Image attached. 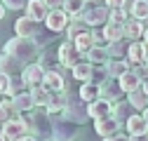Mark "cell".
I'll list each match as a JSON object with an SVG mask.
<instances>
[{"label": "cell", "instance_id": "obj_1", "mask_svg": "<svg viewBox=\"0 0 148 141\" xmlns=\"http://www.w3.org/2000/svg\"><path fill=\"white\" fill-rule=\"evenodd\" d=\"M3 52L5 54H12V57H16L21 64H33L35 61V57H40V47H38V42H35L33 38H19V35H14V38H10L7 42H5V47H3Z\"/></svg>", "mask_w": 148, "mask_h": 141}, {"label": "cell", "instance_id": "obj_2", "mask_svg": "<svg viewBox=\"0 0 148 141\" xmlns=\"http://www.w3.org/2000/svg\"><path fill=\"white\" fill-rule=\"evenodd\" d=\"M24 120H26V125H28V134L31 136L40 139V141L52 139V122L54 120H52V115L45 108H35V111L26 113Z\"/></svg>", "mask_w": 148, "mask_h": 141}, {"label": "cell", "instance_id": "obj_3", "mask_svg": "<svg viewBox=\"0 0 148 141\" xmlns=\"http://www.w3.org/2000/svg\"><path fill=\"white\" fill-rule=\"evenodd\" d=\"M64 118L73 120L75 125H82V122H87L89 118V103L80 99V94H68V101H66V111H64Z\"/></svg>", "mask_w": 148, "mask_h": 141}, {"label": "cell", "instance_id": "obj_4", "mask_svg": "<svg viewBox=\"0 0 148 141\" xmlns=\"http://www.w3.org/2000/svg\"><path fill=\"white\" fill-rule=\"evenodd\" d=\"M26 136H31V134H28V125H26L24 115L0 125V139L3 141H24Z\"/></svg>", "mask_w": 148, "mask_h": 141}, {"label": "cell", "instance_id": "obj_5", "mask_svg": "<svg viewBox=\"0 0 148 141\" xmlns=\"http://www.w3.org/2000/svg\"><path fill=\"white\" fill-rule=\"evenodd\" d=\"M80 19L89 26V28H103L110 21V10L106 5H87Z\"/></svg>", "mask_w": 148, "mask_h": 141}, {"label": "cell", "instance_id": "obj_6", "mask_svg": "<svg viewBox=\"0 0 148 141\" xmlns=\"http://www.w3.org/2000/svg\"><path fill=\"white\" fill-rule=\"evenodd\" d=\"M78 127H80V125H75L73 120L59 115L57 120L52 122V141H75Z\"/></svg>", "mask_w": 148, "mask_h": 141}, {"label": "cell", "instance_id": "obj_7", "mask_svg": "<svg viewBox=\"0 0 148 141\" xmlns=\"http://www.w3.org/2000/svg\"><path fill=\"white\" fill-rule=\"evenodd\" d=\"M57 54H59V64H61L64 68H75L80 61H85L73 40H64V42L59 45V49H57Z\"/></svg>", "mask_w": 148, "mask_h": 141}, {"label": "cell", "instance_id": "obj_8", "mask_svg": "<svg viewBox=\"0 0 148 141\" xmlns=\"http://www.w3.org/2000/svg\"><path fill=\"white\" fill-rule=\"evenodd\" d=\"M45 26H47V31L49 33H64L68 26H71V16L64 12V10H49V14H47V19H45Z\"/></svg>", "mask_w": 148, "mask_h": 141}, {"label": "cell", "instance_id": "obj_9", "mask_svg": "<svg viewBox=\"0 0 148 141\" xmlns=\"http://www.w3.org/2000/svg\"><path fill=\"white\" fill-rule=\"evenodd\" d=\"M45 73H47V70H45L38 61H33V64H28V66L24 68L21 78H24V82H26L28 90H33V87H42V82H45Z\"/></svg>", "mask_w": 148, "mask_h": 141}, {"label": "cell", "instance_id": "obj_10", "mask_svg": "<svg viewBox=\"0 0 148 141\" xmlns=\"http://www.w3.org/2000/svg\"><path fill=\"white\" fill-rule=\"evenodd\" d=\"M99 97H101V99H106V101H110V103H118V101H122V97H127V94L122 92L120 80L108 78V80L99 87Z\"/></svg>", "mask_w": 148, "mask_h": 141}, {"label": "cell", "instance_id": "obj_11", "mask_svg": "<svg viewBox=\"0 0 148 141\" xmlns=\"http://www.w3.org/2000/svg\"><path fill=\"white\" fill-rule=\"evenodd\" d=\"M14 33L19 35V38H35V35L40 33V24L24 14V16H19V19L14 21Z\"/></svg>", "mask_w": 148, "mask_h": 141}, {"label": "cell", "instance_id": "obj_12", "mask_svg": "<svg viewBox=\"0 0 148 141\" xmlns=\"http://www.w3.org/2000/svg\"><path fill=\"white\" fill-rule=\"evenodd\" d=\"M118 129H120V120H118V118H113V115L101 118V120H94V132H97L99 136H103V139L120 134Z\"/></svg>", "mask_w": 148, "mask_h": 141}, {"label": "cell", "instance_id": "obj_13", "mask_svg": "<svg viewBox=\"0 0 148 141\" xmlns=\"http://www.w3.org/2000/svg\"><path fill=\"white\" fill-rule=\"evenodd\" d=\"M24 68H26V64H21L16 57L5 54V52L0 54V73H5V75H21Z\"/></svg>", "mask_w": 148, "mask_h": 141}, {"label": "cell", "instance_id": "obj_14", "mask_svg": "<svg viewBox=\"0 0 148 141\" xmlns=\"http://www.w3.org/2000/svg\"><path fill=\"white\" fill-rule=\"evenodd\" d=\"M64 68V66H61ZM47 70V73H45V82H42V87H45V90L47 92H64L66 90V80H64V70Z\"/></svg>", "mask_w": 148, "mask_h": 141}, {"label": "cell", "instance_id": "obj_15", "mask_svg": "<svg viewBox=\"0 0 148 141\" xmlns=\"http://www.w3.org/2000/svg\"><path fill=\"white\" fill-rule=\"evenodd\" d=\"M146 21H139V19H129L125 24V38L129 42H141L143 35H146Z\"/></svg>", "mask_w": 148, "mask_h": 141}, {"label": "cell", "instance_id": "obj_16", "mask_svg": "<svg viewBox=\"0 0 148 141\" xmlns=\"http://www.w3.org/2000/svg\"><path fill=\"white\" fill-rule=\"evenodd\" d=\"M47 14H49V7L45 0H28V5H26V16H31L33 21H38L42 24L47 19Z\"/></svg>", "mask_w": 148, "mask_h": 141}, {"label": "cell", "instance_id": "obj_17", "mask_svg": "<svg viewBox=\"0 0 148 141\" xmlns=\"http://www.w3.org/2000/svg\"><path fill=\"white\" fill-rule=\"evenodd\" d=\"M125 127H127L129 136H146L148 134V122H146L143 113H134L132 118L125 122Z\"/></svg>", "mask_w": 148, "mask_h": 141}, {"label": "cell", "instance_id": "obj_18", "mask_svg": "<svg viewBox=\"0 0 148 141\" xmlns=\"http://www.w3.org/2000/svg\"><path fill=\"white\" fill-rule=\"evenodd\" d=\"M12 106H14V111L19 115H26V113L35 111V103H33V97H31L28 90L21 92V94H16V97H12Z\"/></svg>", "mask_w": 148, "mask_h": 141}, {"label": "cell", "instance_id": "obj_19", "mask_svg": "<svg viewBox=\"0 0 148 141\" xmlns=\"http://www.w3.org/2000/svg\"><path fill=\"white\" fill-rule=\"evenodd\" d=\"M127 101L132 103V108H134V111L143 113V111L148 108V92L143 90V85H139L134 92H129V94H127Z\"/></svg>", "mask_w": 148, "mask_h": 141}, {"label": "cell", "instance_id": "obj_20", "mask_svg": "<svg viewBox=\"0 0 148 141\" xmlns=\"http://www.w3.org/2000/svg\"><path fill=\"white\" fill-rule=\"evenodd\" d=\"M113 115V103L106 101V99H97L94 103H89V118L92 120H101V118H108Z\"/></svg>", "mask_w": 148, "mask_h": 141}, {"label": "cell", "instance_id": "obj_21", "mask_svg": "<svg viewBox=\"0 0 148 141\" xmlns=\"http://www.w3.org/2000/svg\"><path fill=\"white\" fill-rule=\"evenodd\" d=\"M66 101H68V94L66 92H54L52 97H49V103H47V113L49 115H64V111H66Z\"/></svg>", "mask_w": 148, "mask_h": 141}, {"label": "cell", "instance_id": "obj_22", "mask_svg": "<svg viewBox=\"0 0 148 141\" xmlns=\"http://www.w3.org/2000/svg\"><path fill=\"white\" fill-rule=\"evenodd\" d=\"M127 61H129V66H139V64L146 61V45H143V40L141 42H129Z\"/></svg>", "mask_w": 148, "mask_h": 141}, {"label": "cell", "instance_id": "obj_23", "mask_svg": "<svg viewBox=\"0 0 148 141\" xmlns=\"http://www.w3.org/2000/svg\"><path fill=\"white\" fill-rule=\"evenodd\" d=\"M85 61H89L92 66H106V64L110 61L108 49H106V47H92L87 54H85Z\"/></svg>", "mask_w": 148, "mask_h": 141}, {"label": "cell", "instance_id": "obj_24", "mask_svg": "<svg viewBox=\"0 0 148 141\" xmlns=\"http://www.w3.org/2000/svg\"><path fill=\"white\" fill-rule=\"evenodd\" d=\"M85 7H87L85 0H64V12L71 16V21H78L85 12Z\"/></svg>", "mask_w": 148, "mask_h": 141}, {"label": "cell", "instance_id": "obj_25", "mask_svg": "<svg viewBox=\"0 0 148 141\" xmlns=\"http://www.w3.org/2000/svg\"><path fill=\"white\" fill-rule=\"evenodd\" d=\"M103 33H106V40H108V45H110V42H118V40H125V24L108 21V24L103 26Z\"/></svg>", "mask_w": 148, "mask_h": 141}, {"label": "cell", "instance_id": "obj_26", "mask_svg": "<svg viewBox=\"0 0 148 141\" xmlns=\"http://www.w3.org/2000/svg\"><path fill=\"white\" fill-rule=\"evenodd\" d=\"M106 66H108V73H110V78H115V80H120V78L127 73V70L132 68L127 59H110Z\"/></svg>", "mask_w": 148, "mask_h": 141}, {"label": "cell", "instance_id": "obj_27", "mask_svg": "<svg viewBox=\"0 0 148 141\" xmlns=\"http://www.w3.org/2000/svg\"><path fill=\"white\" fill-rule=\"evenodd\" d=\"M108 57L110 59H127V49H129V40H118V42H110L108 47Z\"/></svg>", "mask_w": 148, "mask_h": 141}, {"label": "cell", "instance_id": "obj_28", "mask_svg": "<svg viewBox=\"0 0 148 141\" xmlns=\"http://www.w3.org/2000/svg\"><path fill=\"white\" fill-rule=\"evenodd\" d=\"M132 115H134V108H132V103H129V101H118V103H113V118H118L120 122H127Z\"/></svg>", "mask_w": 148, "mask_h": 141}, {"label": "cell", "instance_id": "obj_29", "mask_svg": "<svg viewBox=\"0 0 148 141\" xmlns=\"http://www.w3.org/2000/svg\"><path fill=\"white\" fill-rule=\"evenodd\" d=\"M73 42H75L78 52H80V54H82V59H85V54H87V52H89L92 47H94V38H92V28H89V31H85V33H80V35H78V38L73 40Z\"/></svg>", "mask_w": 148, "mask_h": 141}, {"label": "cell", "instance_id": "obj_30", "mask_svg": "<svg viewBox=\"0 0 148 141\" xmlns=\"http://www.w3.org/2000/svg\"><path fill=\"white\" fill-rule=\"evenodd\" d=\"M139 85H143V82H141V80L136 78V73H134L132 68H129L127 73H125V75L120 78V87H122V92H125V94H129V92H134V90H136Z\"/></svg>", "mask_w": 148, "mask_h": 141}, {"label": "cell", "instance_id": "obj_31", "mask_svg": "<svg viewBox=\"0 0 148 141\" xmlns=\"http://www.w3.org/2000/svg\"><path fill=\"white\" fill-rule=\"evenodd\" d=\"M129 16L139 19V21H146L148 19V0H134L129 5Z\"/></svg>", "mask_w": 148, "mask_h": 141}, {"label": "cell", "instance_id": "obj_32", "mask_svg": "<svg viewBox=\"0 0 148 141\" xmlns=\"http://www.w3.org/2000/svg\"><path fill=\"white\" fill-rule=\"evenodd\" d=\"M38 64H40L45 70H59V68H61V64H59V54H57V52H54V54H49V52H40Z\"/></svg>", "mask_w": 148, "mask_h": 141}, {"label": "cell", "instance_id": "obj_33", "mask_svg": "<svg viewBox=\"0 0 148 141\" xmlns=\"http://www.w3.org/2000/svg\"><path fill=\"white\" fill-rule=\"evenodd\" d=\"M31 97H33V103H35V108H47V103H49V97L52 92H47L45 87H33V90H28Z\"/></svg>", "mask_w": 148, "mask_h": 141}, {"label": "cell", "instance_id": "obj_34", "mask_svg": "<svg viewBox=\"0 0 148 141\" xmlns=\"http://www.w3.org/2000/svg\"><path fill=\"white\" fill-rule=\"evenodd\" d=\"M78 94H80V99L87 101V103H94L97 99H101V97H99V87H97V85H92V82H82Z\"/></svg>", "mask_w": 148, "mask_h": 141}, {"label": "cell", "instance_id": "obj_35", "mask_svg": "<svg viewBox=\"0 0 148 141\" xmlns=\"http://www.w3.org/2000/svg\"><path fill=\"white\" fill-rule=\"evenodd\" d=\"M92 68H94V66H92L89 61H80V64H78L75 68H71V70H73V78H75L78 82H89Z\"/></svg>", "mask_w": 148, "mask_h": 141}, {"label": "cell", "instance_id": "obj_36", "mask_svg": "<svg viewBox=\"0 0 148 141\" xmlns=\"http://www.w3.org/2000/svg\"><path fill=\"white\" fill-rule=\"evenodd\" d=\"M108 78H110L108 66H94V68H92V75H89V82H92V85H97V87H101Z\"/></svg>", "mask_w": 148, "mask_h": 141}, {"label": "cell", "instance_id": "obj_37", "mask_svg": "<svg viewBox=\"0 0 148 141\" xmlns=\"http://www.w3.org/2000/svg\"><path fill=\"white\" fill-rule=\"evenodd\" d=\"M26 90H28V87H26V82H24L21 75H10V90H7L10 99L16 97V94H21V92H26Z\"/></svg>", "mask_w": 148, "mask_h": 141}, {"label": "cell", "instance_id": "obj_38", "mask_svg": "<svg viewBox=\"0 0 148 141\" xmlns=\"http://www.w3.org/2000/svg\"><path fill=\"white\" fill-rule=\"evenodd\" d=\"M85 31H89V26L82 21V19H78V21H71V26L66 28V40H75L80 33H85Z\"/></svg>", "mask_w": 148, "mask_h": 141}, {"label": "cell", "instance_id": "obj_39", "mask_svg": "<svg viewBox=\"0 0 148 141\" xmlns=\"http://www.w3.org/2000/svg\"><path fill=\"white\" fill-rule=\"evenodd\" d=\"M132 16H129V7H120V10H110V21H115V24H127Z\"/></svg>", "mask_w": 148, "mask_h": 141}, {"label": "cell", "instance_id": "obj_40", "mask_svg": "<svg viewBox=\"0 0 148 141\" xmlns=\"http://www.w3.org/2000/svg\"><path fill=\"white\" fill-rule=\"evenodd\" d=\"M92 38H94V47H108L103 28H92Z\"/></svg>", "mask_w": 148, "mask_h": 141}, {"label": "cell", "instance_id": "obj_41", "mask_svg": "<svg viewBox=\"0 0 148 141\" xmlns=\"http://www.w3.org/2000/svg\"><path fill=\"white\" fill-rule=\"evenodd\" d=\"M33 40H35V42H38V47L42 49V47H45L47 42H52V40H54V33H49V31H47V33H45V31H40V33H38V35H35V38H33Z\"/></svg>", "mask_w": 148, "mask_h": 141}, {"label": "cell", "instance_id": "obj_42", "mask_svg": "<svg viewBox=\"0 0 148 141\" xmlns=\"http://www.w3.org/2000/svg\"><path fill=\"white\" fill-rule=\"evenodd\" d=\"M7 10H26V5H28V0H0Z\"/></svg>", "mask_w": 148, "mask_h": 141}, {"label": "cell", "instance_id": "obj_43", "mask_svg": "<svg viewBox=\"0 0 148 141\" xmlns=\"http://www.w3.org/2000/svg\"><path fill=\"white\" fill-rule=\"evenodd\" d=\"M132 70L136 73V78L141 82H148V66L146 64H139V66H132Z\"/></svg>", "mask_w": 148, "mask_h": 141}, {"label": "cell", "instance_id": "obj_44", "mask_svg": "<svg viewBox=\"0 0 148 141\" xmlns=\"http://www.w3.org/2000/svg\"><path fill=\"white\" fill-rule=\"evenodd\" d=\"M7 90H10V75L0 73V94H5V97H7Z\"/></svg>", "mask_w": 148, "mask_h": 141}, {"label": "cell", "instance_id": "obj_45", "mask_svg": "<svg viewBox=\"0 0 148 141\" xmlns=\"http://www.w3.org/2000/svg\"><path fill=\"white\" fill-rule=\"evenodd\" d=\"M125 3L127 0H103V5L108 10H120V7H125Z\"/></svg>", "mask_w": 148, "mask_h": 141}, {"label": "cell", "instance_id": "obj_46", "mask_svg": "<svg viewBox=\"0 0 148 141\" xmlns=\"http://www.w3.org/2000/svg\"><path fill=\"white\" fill-rule=\"evenodd\" d=\"M49 10H64V0H45Z\"/></svg>", "mask_w": 148, "mask_h": 141}, {"label": "cell", "instance_id": "obj_47", "mask_svg": "<svg viewBox=\"0 0 148 141\" xmlns=\"http://www.w3.org/2000/svg\"><path fill=\"white\" fill-rule=\"evenodd\" d=\"M103 141H129V136H125V134H115V136H108V139H103Z\"/></svg>", "mask_w": 148, "mask_h": 141}, {"label": "cell", "instance_id": "obj_48", "mask_svg": "<svg viewBox=\"0 0 148 141\" xmlns=\"http://www.w3.org/2000/svg\"><path fill=\"white\" fill-rule=\"evenodd\" d=\"M5 12H7V7H5L3 3H0V19H3V16H5Z\"/></svg>", "mask_w": 148, "mask_h": 141}, {"label": "cell", "instance_id": "obj_49", "mask_svg": "<svg viewBox=\"0 0 148 141\" xmlns=\"http://www.w3.org/2000/svg\"><path fill=\"white\" fill-rule=\"evenodd\" d=\"M129 141H146V136H129Z\"/></svg>", "mask_w": 148, "mask_h": 141}, {"label": "cell", "instance_id": "obj_50", "mask_svg": "<svg viewBox=\"0 0 148 141\" xmlns=\"http://www.w3.org/2000/svg\"><path fill=\"white\" fill-rule=\"evenodd\" d=\"M87 5H99V0H85Z\"/></svg>", "mask_w": 148, "mask_h": 141}, {"label": "cell", "instance_id": "obj_51", "mask_svg": "<svg viewBox=\"0 0 148 141\" xmlns=\"http://www.w3.org/2000/svg\"><path fill=\"white\" fill-rule=\"evenodd\" d=\"M143 45H146V42H143ZM143 64L148 66V45H146V61H143Z\"/></svg>", "mask_w": 148, "mask_h": 141}, {"label": "cell", "instance_id": "obj_52", "mask_svg": "<svg viewBox=\"0 0 148 141\" xmlns=\"http://www.w3.org/2000/svg\"><path fill=\"white\" fill-rule=\"evenodd\" d=\"M24 141H40V139H35V136H26Z\"/></svg>", "mask_w": 148, "mask_h": 141}, {"label": "cell", "instance_id": "obj_53", "mask_svg": "<svg viewBox=\"0 0 148 141\" xmlns=\"http://www.w3.org/2000/svg\"><path fill=\"white\" fill-rule=\"evenodd\" d=\"M143 42L148 45V28H146V35H143Z\"/></svg>", "mask_w": 148, "mask_h": 141}, {"label": "cell", "instance_id": "obj_54", "mask_svg": "<svg viewBox=\"0 0 148 141\" xmlns=\"http://www.w3.org/2000/svg\"><path fill=\"white\" fill-rule=\"evenodd\" d=\"M143 118H146V122H148V108H146V111H143Z\"/></svg>", "mask_w": 148, "mask_h": 141}, {"label": "cell", "instance_id": "obj_55", "mask_svg": "<svg viewBox=\"0 0 148 141\" xmlns=\"http://www.w3.org/2000/svg\"><path fill=\"white\" fill-rule=\"evenodd\" d=\"M143 90H146V92H148V82H143Z\"/></svg>", "mask_w": 148, "mask_h": 141}, {"label": "cell", "instance_id": "obj_56", "mask_svg": "<svg viewBox=\"0 0 148 141\" xmlns=\"http://www.w3.org/2000/svg\"><path fill=\"white\" fill-rule=\"evenodd\" d=\"M146 26H148V19H146Z\"/></svg>", "mask_w": 148, "mask_h": 141}, {"label": "cell", "instance_id": "obj_57", "mask_svg": "<svg viewBox=\"0 0 148 141\" xmlns=\"http://www.w3.org/2000/svg\"><path fill=\"white\" fill-rule=\"evenodd\" d=\"M0 141H3V139H0Z\"/></svg>", "mask_w": 148, "mask_h": 141}, {"label": "cell", "instance_id": "obj_58", "mask_svg": "<svg viewBox=\"0 0 148 141\" xmlns=\"http://www.w3.org/2000/svg\"><path fill=\"white\" fill-rule=\"evenodd\" d=\"M132 3H134V0H132Z\"/></svg>", "mask_w": 148, "mask_h": 141}]
</instances>
